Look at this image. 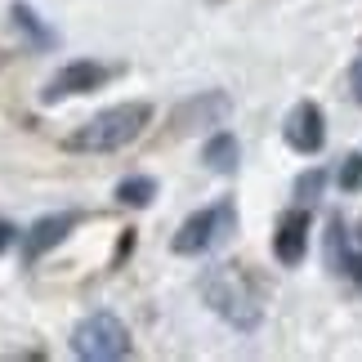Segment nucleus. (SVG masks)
Wrapping results in <instances>:
<instances>
[{
  "mask_svg": "<svg viewBox=\"0 0 362 362\" xmlns=\"http://www.w3.org/2000/svg\"><path fill=\"white\" fill-rule=\"evenodd\" d=\"M282 139H286L291 152H300V157L322 152V144H327V117H322V107H317L313 99H300L286 112V121H282Z\"/></svg>",
  "mask_w": 362,
  "mask_h": 362,
  "instance_id": "nucleus-8",
  "label": "nucleus"
},
{
  "mask_svg": "<svg viewBox=\"0 0 362 362\" xmlns=\"http://www.w3.org/2000/svg\"><path fill=\"white\" fill-rule=\"evenodd\" d=\"M309 255V211L296 206V211H282L277 215V228H273V259L282 269H296Z\"/></svg>",
  "mask_w": 362,
  "mask_h": 362,
  "instance_id": "nucleus-9",
  "label": "nucleus"
},
{
  "mask_svg": "<svg viewBox=\"0 0 362 362\" xmlns=\"http://www.w3.org/2000/svg\"><path fill=\"white\" fill-rule=\"evenodd\" d=\"M233 233H238V206H233V197H219L211 206H202V211H192L175 228L170 250L175 255H206V250L224 246Z\"/></svg>",
  "mask_w": 362,
  "mask_h": 362,
  "instance_id": "nucleus-3",
  "label": "nucleus"
},
{
  "mask_svg": "<svg viewBox=\"0 0 362 362\" xmlns=\"http://www.w3.org/2000/svg\"><path fill=\"white\" fill-rule=\"evenodd\" d=\"M5 59H9V54H5V49H0V63H5Z\"/></svg>",
  "mask_w": 362,
  "mask_h": 362,
  "instance_id": "nucleus-20",
  "label": "nucleus"
},
{
  "mask_svg": "<svg viewBox=\"0 0 362 362\" xmlns=\"http://www.w3.org/2000/svg\"><path fill=\"white\" fill-rule=\"evenodd\" d=\"M197 296H202V304L219 317V322H228L233 331H242V336L259 331V322H264L259 291L242 273V264H211V269H202Z\"/></svg>",
  "mask_w": 362,
  "mask_h": 362,
  "instance_id": "nucleus-1",
  "label": "nucleus"
},
{
  "mask_svg": "<svg viewBox=\"0 0 362 362\" xmlns=\"http://www.w3.org/2000/svg\"><path fill=\"white\" fill-rule=\"evenodd\" d=\"M152 125V103L148 99H125V103H112V107H99L90 112V121H81L72 134H67V152H121L130 148L139 134Z\"/></svg>",
  "mask_w": 362,
  "mask_h": 362,
  "instance_id": "nucleus-2",
  "label": "nucleus"
},
{
  "mask_svg": "<svg viewBox=\"0 0 362 362\" xmlns=\"http://www.w3.org/2000/svg\"><path fill=\"white\" fill-rule=\"evenodd\" d=\"M107 76H112V67H107V63H99V59H72V63H63L59 72L40 86V103L54 107V103H63V99L94 94V90L107 86Z\"/></svg>",
  "mask_w": 362,
  "mask_h": 362,
  "instance_id": "nucleus-5",
  "label": "nucleus"
},
{
  "mask_svg": "<svg viewBox=\"0 0 362 362\" xmlns=\"http://www.w3.org/2000/svg\"><path fill=\"white\" fill-rule=\"evenodd\" d=\"M202 165H206L211 175H238V165H242V144H238V134H233V130H215V134L202 144Z\"/></svg>",
  "mask_w": 362,
  "mask_h": 362,
  "instance_id": "nucleus-10",
  "label": "nucleus"
},
{
  "mask_svg": "<svg viewBox=\"0 0 362 362\" xmlns=\"http://www.w3.org/2000/svg\"><path fill=\"white\" fill-rule=\"evenodd\" d=\"M358 242H362V224H358Z\"/></svg>",
  "mask_w": 362,
  "mask_h": 362,
  "instance_id": "nucleus-21",
  "label": "nucleus"
},
{
  "mask_svg": "<svg viewBox=\"0 0 362 362\" xmlns=\"http://www.w3.org/2000/svg\"><path fill=\"white\" fill-rule=\"evenodd\" d=\"M327 255H331V269L340 273V264H344V255H349V250H344V219L336 215L327 224Z\"/></svg>",
  "mask_w": 362,
  "mask_h": 362,
  "instance_id": "nucleus-15",
  "label": "nucleus"
},
{
  "mask_svg": "<svg viewBox=\"0 0 362 362\" xmlns=\"http://www.w3.org/2000/svg\"><path fill=\"white\" fill-rule=\"evenodd\" d=\"M112 197L121 206H130V211H144V206H152V197H157V179L152 175H125L112 188Z\"/></svg>",
  "mask_w": 362,
  "mask_h": 362,
  "instance_id": "nucleus-12",
  "label": "nucleus"
},
{
  "mask_svg": "<svg viewBox=\"0 0 362 362\" xmlns=\"http://www.w3.org/2000/svg\"><path fill=\"white\" fill-rule=\"evenodd\" d=\"M336 184L344 192H358L362 188V152H349V157L340 161V170H336Z\"/></svg>",
  "mask_w": 362,
  "mask_h": 362,
  "instance_id": "nucleus-14",
  "label": "nucleus"
},
{
  "mask_svg": "<svg viewBox=\"0 0 362 362\" xmlns=\"http://www.w3.org/2000/svg\"><path fill=\"white\" fill-rule=\"evenodd\" d=\"M322 188H327V170H317V165H313V170H304V175L296 179V202L309 206V202L322 197Z\"/></svg>",
  "mask_w": 362,
  "mask_h": 362,
  "instance_id": "nucleus-13",
  "label": "nucleus"
},
{
  "mask_svg": "<svg viewBox=\"0 0 362 362\" xmlns=\"http://www.w3.org/2000/svg\"><path fill=\"white\" fill-rule=\"evenodd\" d=\"M233 112V99L224 90H197L192 99H184L170 112V134L184 139V134H197V130H211V125H224Z\"/></svg>",
  "mask_w": 362,
  "mask_h": 362,
  "instance_id": "nucleus-6",
  "label": "nucleus"
},
{
  "mask_svg": "<svg viewBox=\"0 0 362 362\" xmlns=\"http://www.w3.org/2000/svg\"><path fill=\"white\" fill-rule=\"evenodd\" d=\"M81 224H86V215H81V211H54V215H40L36 224H32V228H23V238H18V246H23V264L32 269L40 255H49L54 246H63Z\"/></svg>",
  "mask_w": 362,
  "mask_h": 362,
  "instance_id": "nucleus-7",
  "label": "nucleus"
},
{
  "mask_svg": "<svg viewBox=\"0 0 362 362\" xmlns=\"http://www.w3.org/2000/svg\"><path fill=\"white\" fill-rule=\"evenodd\" d=\"M18 238H23V233H18V228H13V224H9V219H5V215H0V250H9V246H13V242H18Z\"/></svg>",
  "mask_w": 362,
  "mask_h": 362,
  "instance_id": "nucleus-16",
  "label": "nucleus"
},
{
  "mask_svg": "<svg viewBox=\"0 0 362 362\" xmlns=\"http://www.w3.org/2000/svg\"><path fill=\"white\" fill-rule=\"evenodd\" d=\"M340 273H349L354 282H362V255H344V264H340Z\"/></svg>",
  "mask_w": 362,
  "mask_h": 362,
  "instance_id": "nucleus-19",
  "label": "nucleus"
},
{
  "mask_svg": "<svg viewBox=\"0 0 362 362\" xmlns=\"http://www.w3.org/2000/svg\"><path fill=\"white\" fill-rule=\"evenodd\" d=\"M349 90H354V99L362 103V54H358L354 67H349Z\"/></svg>",
  "mask_w": 362,
  "mask_h": 362,
  "instance_id": "nucleus-17",
  "label": "nucleus"
},
{
  "mask_svg": "<svg viewBox=\"0 0 362 362\" xmlns=\"http://www.w3.org/2000/svg\"><path fill=\"white\" fill-rule=\"evenodd\" d=\"M9 18H13V27H18V32L32 40L36 49H54V45H59V32H54V27L36 13L32 0H13V5H9Z\"/></svg>",
  "mask_w": 362,
  "mask_h": 362,
  "instance_id": "nucleus-11",
  "label": "nucleus"
},
{
  "mask_svg": "<svg viewBox=\"0 0 362 362\" xmlns=\"http://www.w3.org/2000/svg\"><path fill=\"white\" fill-rule=\"evenodd\" d=\"M130 250H134V228H125V233H121V242H117V255H112V264H121L125 255H130Z\"/></svg>",
  "mask_w": 362,
  "mask_h": 362,
  "instance_id": "nucleus-18",
  "label": "nucleus"
},
{
  "mask_svg": "<svg viewBox=\"0 0 362 362\" xmlns=\"http://www.w3.org/2000/svg\"><path fill=\"white\" fill-rule=\"evenodd\" d=\"M72 354L86 362H117V358H130L134 344L112 309H94L72 327Z\"/></svg>",
  "mask_w": 362,
  "mask_h": 362,
  "instance_id": "nucleus-4",
  "label": "nucleus"
}]
</instances>
